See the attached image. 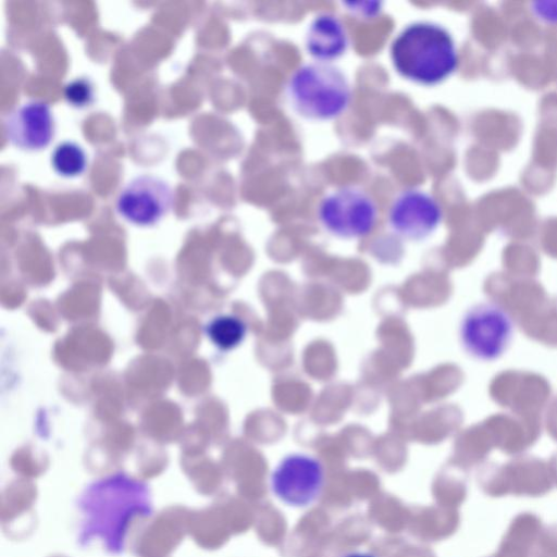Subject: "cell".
Listing matches in <instances>:
<instances>
[{"instance_id": "6da1fadb", "label": "cell", "mask_w": 557, "mask_h": 557, "mask_svg": "<svg viewBox=\"0 0 557 557\" xmlns=\"http://www.w3.org/2000/svg\"><path fill=\"white\" fill-rule=\"evenodd\" d=\"M83 532L96 535L112 552L122 548L126 524L137 515H149V494L145 485L125 475L95 483L82 504Z\"/></svg>"}, {"instance_id": "7a4b0ae2", "label": "cell", "mask_w": 557, "mask_h": 557, "mask_svg": "<svg viewBox=\"0 0 557 557\" xmlns=\"http://www.w3.org/2000/svg\"><path fill=\"white\" fill-rule=\"evenodd\" d=\"M393 64L404 77L423 85H435L457 69L456 44L444 27L429 22L406 27L391 49Z\"/></svg>"}, {"instance_id": "3957f363", "label": "cell", "mask_w": 557, "mask_h": 557, "mask_svg": "<svg viewBox=\"0 0 557 557\" xmlns=\"http://www.w3.org/2000/svg\"><path fill=\"white\" fill-rule=\"evenodd\" d=\"M289 95L299 112L325 120L346 109L350 90L342 72L327 64L312 63L301 66L293 75Z\"/></svg>"}, {"instance_id": "277c9868", "label": "cell", "mask_w": 557, "mask_h": 557, "mask_svg": "<svg viewBox=\"0 0 557 557\" xmlns=\"http://www.w3.org/2000/svg\"><path fill=\"white\" fill-rule=\"evenodd\" d=\"M325 481V467L319 458L306 453H292L272 469L270 490L284 505L306 508L320 498Z\"/></svg>"}, {"instance_id": "5b68a950", "label": "cell", "mask_w": 557, "mask_h": 557, "mask_svg": "<svg viewBox=\"0 0 557 557\" xmlns=\"http://www.w3.org/2000/svg\"><path fill=\"white\" fill-rule=\"evenodd\" d=\"M513 324L508 312L495 302H481L461 319L459 337L463 349L482 361L498 359L508 348Z\"/></svg>"}, {"instance_id": "8992f818", "label": "cell", "mask_w": 557, "mask_h": 557, "mask_svg": "<svg viewBox=\"0 0 557 557\" xmlns=\"http://www.w3.org/2000/svg\"><path fill=\"white\" fill-rule=\"evenodd\" d=\"M319 216L323 226L342 238H360L372 232L376 207L362 191L345 188L327 196L321 203Z\"/></svg>"}, {"instance_id": "52a82bcc", "label": "cell", "mask_w": 557, "mask_h": 557, "mask_svg": "<svg viewBox=\"0 0 557 557\" xmlns=\"http://www.w3.org/2000/svg\"><path fill=\"white\" fill-rule=\"evenodd\" d=\"M173 191L162 178L140 175L121 190L116 209L126 221L141 226L157 223L171 208Z\"/></svg>"}, {"instance_id": "ba28073f", "label": "cell", "mask_w": 557, "mask_h": 557, "mask_svg": "<svg viewBox=\"0 0 557 557\" xmlns=\"http://www.w3.org/2000/svg\"><path fill=\"white\" fill-rule=\"evenodd\" d=\"M442 220L437 201L423 191H407L391 208L393 230L407 239H423L431 235Z\"/></svg>"}, {"instance_id": "9c48e42d", "label": "cell", "mask_w": 557, "mask_h": 557, "mask_svg": "<svg viewBox=\"0 0 557 557\" xmlns=\"http://www.w3.org/2000/svg\"><path fill=\"white\" fill-rule=\"evenodd\" d=\"M53 117L42 101H28L4 119V129L11 144L23 150L46 148L53 136Z\"/></svg>"}, {"instance_id": "30bf717a", "label": "cell", "mask_w": 557, "mask_h": 557, "mask_svg": "<svg viewBox=\"0 0 557 557\" xmlns=\"http://www.w3.org/2000/svg\"><path fill=\"white\" fill-rule=\"evenodd\" d=\"M346 47L347 35L338 18L322 14L312 22L307 35V48L313 57L332 60L339 57Z\"/></svg>"}, {"instance_id": "8fae6325", "label": "cell", "mask_w": 557, "mask_h": 557, "mask_svg": "<svg viewBox=\"0 0 557 557\" xmlns=\"http://www.w3.org/2000/svg\"><path fill=\"white\" fill-rule=\"evenodd\" d=\"M206 332L210 341L222 350L238 347L247 334L246 322L235 314H220L207 325Z\"/></svg>"}, {"instance_id": "7c38bea8", "label": "cell", "mask_w": 557, "mask_h": 557, "mask_svg": "<svg viewBox=\"0 0 557 557\" xmlns=\"http://www.w3.org/2000/svg\"><path fill=\"white\" fill-rule=\"evenodd\" d=\"M51 164L60 175L73 177L84 172L86 154L77 144L63 141L54 148L51 154Z\"/></svg>"}, {"instance_id": "4fadbf2b", "label": "cell", "mask_w": 557, "mask_h": 557, "mask_svg": "<svg viewBox=\"0 0 557 557\" xmlns=\"http://www.w3.org/2000/svg\"><path fill=\"white\" fill-rule=\"evenodd\" d=\"M64 95L69 103L83 108L92 102L94 88L88 79L76 78L65 86Z\"/></svg>"}, {"instance_id": "5bb4252c", "label": "cell", "mask_w": 557, "mask_h": 557, "mask_svg": "<svg viewBox=\"0 0 557 557\" xmlns=\"http://www.w3.org/2000/svg\"><path fill=\"white\" fill-rule=\"evenodd\" d=\"M531 7L536 18L547 24H557V0L536 1Z\"/></svg>"}, {"instance_id": "9a60e30c", "label": "cell", "mask_w": 557, "mask_h": 557, "mask_svg": "<svg viewBox=\"0 0 557 557\" xmlns=\"http://www.w3.org/2000/svg\"><path fill=\"white\" fill-rule=\"evenodd\" d=\"M342 557H376L373 553L367 550H350L345 553Z\"/></svg>"}]
</instances>
